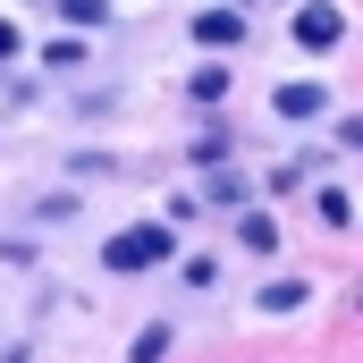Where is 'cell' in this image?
<instances>
[{"mask_svg":"<svg viewBox=\"0 0 363 363\" xmlns=\"http://www.w3.org/2000/svg\"><path fill=\"white\" fill-rule=\"evenodd\" d=\"M101 262L110 271H152V262H169V228H118Z\"/></svg>","mask_w":363,"mask_h":363,"instance_id":"obj_1","label":"cell"},{"mask_svg":"<svg viewBox=\"0 0 363 363\" xmlns=\"http://www.w3.org/2000/svg\"><path fill=\"white\" fill-rule=\"evenodd\" d=\"M338 34H347V17H338L330 0H313V9H296V43H304V51H330Z\"/></svg>","mask_w":363,"mask_h":363,"instance_id":"obj_2","label":"cell"},{"mask_svg":"<svg viewBox=\"0 0 363 363\" xmlns=\"http://www.w3.org/2000/svg\"><path fill=\"white\" fill-rule=\"evenodd\" d=\"M194 43H211V51L245 43V9H203V17H194Z\"/></svg>","mask_w":363,"mask_h":363,"instance_id":"obj_3","label":"cell"},{"mask_svg":"<svg viewBox=\"0 0 363 363\" xmlns=\"http://www.w3.org/2000/svg\"><path fill=\"white\" fill-rule=\"evenodd\" d=\"M304 296H313V279H271V287H262V313H296Z\"/></svg>","mask_w":363,"mask_h":363,"instance_id":"obj_4","label":"cell"},{"mask_svg":"<svg viewBox=\"0 0 363 363\" xmlns=\"http://www.w3.org/2000/svg\"><path fill=\"white\" fill-rule=\"evenodd\" d=\"M279 118H321V85H279Z\"/></svg>","mask_w":363,"mask_h":363,"instance_id":"obj_5","label":"cell"},{"mask_svg":"<svg viewBox=\"0 0 363 363\" xmlns=\"http://www.w3.org/2000/svg\"><path fill=\"white\" fill-rule=\"evenodd\" d=\"M237 237H245L254 254H271V245H279V228H271V220H262V211H245V220H237Z\"/></svg>","mask_w":363,"mask_h":363,"instance_id":"obj_6","label":"cell"},{"mask_svg":"<svg viewBox=\"0 0 363 363\" xmlns=\"http://www.w3.org/2000/svg\"><path fill=\"white\" fill-rule=\"evenodd\" d=\"M68 26H110V0H60Z\"/></svg>","mask_w":363,"mask_h":363,"instance_id":"obj_7","label":"cell"},{"mask_svg":"<svg viewBox=\"0 0 363 363\" xmlns=\"http://www.w3.org/2000/svg\"><path fill=\"white\" fill-rule=\"evenodd\" d=\"M186 93H194V101H220V93H228V68H194Z\"/></svg>","mask_w":363,"mask_h":363,"instance_id":"obj_8","label":"cell"},{"mask_svg":"<svg viewBox=\"0 0 363 363\" xmlns=\"http://www.w3.org/2000/svg\"><path fill=\"white\" fill-rule=\"evenodd\" d=\"M321 220H330V228H347V220H355V194H347V186H330V194H321Z\"/></svg>","mask_w":363,"mask_h":363,"instance_id":"obj_9","label":"cell"},{"mask_svg":"<svg viewBox=\"0 0 363 363\" xmlns=\"http://www.w3.org/2000/svg\"><path fill=\"white\" fill-rule=\"evenodd\" d=\"M0 60H17V26L9 17H0Z\"/></svg>","mask_w":363,"mask_h":363,"instance_id":"obj_10","label":"cell"}]
</instances>
